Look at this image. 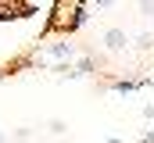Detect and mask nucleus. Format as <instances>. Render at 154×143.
Wrapping results in <instances>:
<instances>
[{"instance_id": "1", "label": "nucleus", "mask_w": 154, "mask_h": 143, "mask_svg": "<svg viewBox=\"0 0 154 143\" xmlns=\"http://www.w3.org/2000/svg\"><path fill=\"white\" fill-rule=\"evenodd\" d=\"M39 65H72L79 57V47L72 43V39H57V43H50V47H43V54H36Z\"/></svg>"}, {"instance_id": "2", "label": "nucleus", "mask_w": 154, "mask_h": 143, "mask_svg": "<svg viewBox=\"0 0 154 143\" xmlns=\"http://www.w3.org/2000/svg\"><path fill=\"white\" fill-rule=\"evenodd\" d=\"M100 47H104L108 54H125V50L133 47V36L125 32L122 25H108V29L100 32Z\"/></svg>"}, {"instance_id": "3", "label": "nucleus", "mask_w": 154, "mask_h": 143, "mask_svg": "<svg viewBox=\"0 0 154 143\" xmlns=\"http://www.w3.org/2000/svg\"><path fill=\"white\" fill-rule=\"evenodd\" d=\"M140 86H147V79H140V82H133V79H122V82H111V90H115V93H136Z\"/></svg>"}, {"instance_id": "4", "label": "nucleus", "mask_w": 154, "mask_h": 143, "mask_svg": "<svg viewBox=\"0 0 154 143\" xmlns=\"http://www.w3.org/2000/svg\"><path fill=\"white\" fill-rule=\"evenodd\" d=\"M133 47H136V50H154V36L151 32H140L136 39H133Z\"/></svg>"}, {"instance_id": "5", "label": "nucleus", "mask_w": 154, "mask_h": 143, "mask_svg": "<svg viewBox=\"0 0 154 143\" xmlns=\"http://www.w3.org/2000/svg\"><path fill=\"white\" fill-rule=\"evenodd\" d=\"M136 11L143 18H154V0H136Z\"/></svg>"}, {"instance_id": "6", "label": "nucleus", "mask_w": 154, "mask_h": 143, "mask_svg": "<svg viewBox=\"0 0 154 143\" xmlns=\"http://www.w3.org/2000/svg\"><path fill=\"white\" fill-rule=\"evenodd\" d=\"M47 129H50V132H54V136H61V132H65V129H68V125H65V122H61V118H50V125H47Z\"/></svg>"}, {"instance_id": "7", "label": "nucleus", "mask_w": 154, "mask_h": 143, "mask_svg": "<svg viewBox=\"0 0 154 143\" xmlns=\"http://www.w3.org/2000/svg\"><path fill=\"white\" fill-rule=\"evenodd\" d=\"M29 136H32V129H14V140H18V143H25Z\"/></svg>"}, {"instance_id": "8", "label": "nucleus", "mask_w": 154, "mask_h": 143, "mask_svg": "<svg viewBox=\"0 0 154 143\" xmlns=\"http://www.w3.org/2000/svg\"><path fill=\"white\" fill-rule=\"evenodd\" d=\"M140 114H143L147 122H154V104H143V107H140Z\"/></svg>"}, {"instance_id": "9", "label": "nucleus", "mask_w": 154, "mask_h": 143, "mask_svg": "<svg viewBox=\"0 0 154 143\" xmlns=\"http://www.w3.org/2000/svg\"><path fill=\"white\" fill-rule=\"evenodd\" d=\"M93 4H97V7H100V11H108V7H115L118 0H93Z\"/></svg>"}, {"instance_id": "10", "label": "nucleus", "mask_w": 154, "mask_h": 143, "mask_svg": "<svg viewBox=\"0 0 154 143\" xmlns=\"http://www.w3.org/2000/svg\"><path fill=\"white\" fill-rule=\"evenodd\" d=\"M140 143H154V129H147V132L140 136Z\"/></svg>"}, {"instance_id": "11", "label": "nucleus", "mask_w": 154, "mask_h": 143, "mask_svg": "<svg viewBox=\"0 0 154 143\" xmlns=\"http://www.w3.org/2000/svg\"><path fill=\"white\" fill-rule=\"evenodd\" d=\"M0 143H7V132H0Z\"/></svg>"}]
</instances>
